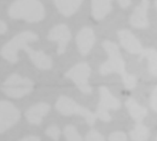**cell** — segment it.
<instances>
[{"label":"cell","mask_w":157,"mask_h":141,"mask_svg":"<svg viewBox=\"0 0 157 141\" xmlns=\"http://www.w3.org/2000/svg\"><path fill=\"white\" fill-rule=\"evenodd\" d=\"M130 137L134 141H146L150 137V130L145 126L138 123L131 131Z\"/></svg>","instance_id":"19"},{"label":"cell","mask_w":157,"mask_h":141,"mask_svg":"<svg viewBox=\"0 0 157 141\" xmlns=\"http://www.w3.org/2000/svg\"><path fill=\"white\" fill-rule=\"evenodd\" d=\"M109 141H127V136L125 133L121 132V131H117V132H113L112 134L109 135Z\"/></svg>","instance_id":"24"},{"label":"cell","mask_w":157,"mask_h":141,"mask_svg":"<svg viewBox=\"0 0 157 141\" xmlns=\"http://www.w3.org/2000/svg\"><path fill=\"white\" fill-rule=\"evenodd\" d=\"M119 39L121 46L129 52L133 54L142 53L144 48L139 39L128 29H121L118 32Z\"/></svg>","instance_id":"11"},{"label":"cell","mask_w":157,"mask_h":141,"mask_svg":"<svg viewBox=\"0 0 157 141\" xmlns=\"http://www.w3.org/2000/svg\"><path fill=\"white\" fill-rule=\"evenodd\" d=\"M90 73V66L86 62H79L65 73V77L72 80L82 93L88 95L92 93V87L88 83Z\"/></svg>","instance_id":"6"},{"label":"cell","mask_w":157,"mask_h":141,"mask_svg":"<svg viewBox=\"0 0 157 141\" xmlns=\"http://www.w3.org/2000/svg\"><path fill=\"white\" fill-rule=\"evenodd\" d=\"M39 39V37L36 33L32 31H23L17 34L9 41H7L1 49V56L6 60L8 62L15 64L18 61L17 53L20 50L23 49L25 45H28L29 42H34Z\"/></svg>","instance_id":"2"},{"label":"cell","mask_w":157,"mask_h":141,"mask_svg":"<svg viewBox=\"0 0 157 141\" xmlns=\"http://www.w3.org/2000/svg\"><path fill=\"white\" fill-rule=\"evenodd\" d=\"M126 106H127L128 111H129L130 115L132 116V117L138 123L142 122L143 119L146 117V115L148 113V111L145 107L140 106L132 98H129L126 101Z\"/></svg>","instance_id":"17"},{"label":"cell","mask_w":157,"mask_h":141,"mask_svg":"<svg viewBox=\"0 0 157 141\" xmlns=\"http://www.w3.org/2000/svg\"><path fill=\"white\" fill-rule=\"evenodd\" d=\"M86 141H105L104 137L99 133L98 132L97 130H90L87 134H86Z\"/></svg>","instance_id":"23"},{"label":"cell","mask_w":157,"mask_h":141,"mask_svg":"<svg viewBox=\"0 0 157 141\" xmlns=\"http://www.w3.org/2000/svg\"><path fill=\"white\" fill-rule=\"evenodd\" d=\"M20 118V111L9 101L0 100V134L14 127Z\"/></svg>","instance_id":"8"},{"label":"cell","mask_w":157,"mask_h":141,"mask_svg":"<svg viewBox=\"0 0 157 141\" xmlns=\"http://www.w3.org/2000/svg\"><path fill=\"white\" fill-rule=\"evenodd\" d=\"M151 107L157 112V86L154 89L151 96Z\"/></svg>","instance_id":"25"},{"label":"cell","mask_w":157,"mask_h":141,"mask_svg":"<svg viewBox=\"0 0 157 141\" xmlns=\"http://www.w3.org/2000/svg\"><path fill=\"white\" fill-rule=\"evenodd\" d=\"M141 55L142 58H146L148 60L149 72L153 75L157 76V50L153 48L144 49Z\"/></svg>","instance_id":"18"},{"label":"cell","mask_w":157,"mask_h":141,"mask_svg":"<svg viewBox=\"0 0 157 141\" xmlns=\"http://www.w3.org/2000/svg\"><path fill=\"white\" fill-rule=\"evenodd\" d=\"M56 110L63 116L70 117V116H80L86 119L88 125L93 126L97 119V115L89 111L88 109L81 106L73 99L67 96H60L55 104Z\"/></svg>","instance_id":"5"},{"label":"cell","mask_w":157,"mask_h":141,"mask_svg":"<svg viewBox=\"0 0 157 141\" xmlns=\"http://www.w3.org/2000/svg\"><path fill=\"white\" fill-rule=\"evenodd\" d=\"M75 41L79 52L82 55H86L91 50L96 41L94 30L88 27L83 28L78 32L75 38Z\"/></svg>","instance_id":"10"},{"label":"cell","mask_w":157,"mask_h":141,"mask_svg":"<svg viewBox=\"0 0 157 141\" xmlns=\"http://www.w3.org/2000/svg\"><path fill=\"white\" fill-rule=\"evenodd\" d=\"M82 2L83 0H54L59 12L66 17L75 14L80 7Z\"/></svg>","instance_id":"16"},{"label":"cell","mask_w":157,"mask_h":141,"mask_svg":"<svg viewBox=\"0 0 157 141\" xmlns=\"http://www.w3.org/2000/svg\"><path fill=\"white\" fill-rule=\"evenodd\" d=\"M45 134L47 137H49L51 139L54 141L59 140L60 136H61V130L59 129L58 127L56 126H50L46 128Z\"/></svg>","instance_id":"21"},{"label":"cell","mask_w":157,"mask_h":141,"mask_svg":"<svg viewBox=\"0 0 157 141\" xmlns=\"http://www.w3.org/2000/svg\"><path fill=\"white\" fill-rule=\"evenodd\" d=\"M156 140H157V139H156Z\"/></svg>","instance_id":"30"},{"label":"cell","mask_w":157,"mask_h":141,"mask_svg":"<svg viewBox=\"0 0 157 141\" xmlns=\"http://www.w3.org/2000/svg\"><path fill=\"white\" fill-rule=\"evenodd\" d=\"M99 95L100 101L98 103L96 115L99 119L105 122H109L111 120V117L109 114V110L119 109L121 107V102L118 98L111 95V93L106 86H101L99 88Z\"/></svg>","instance_id":"7"},{"label":"cell","mask_w":157,"mask_h":141,"mask_svg":"<svg viewBox=\"0 0 157 141\" xmlns=\"http://www.w3.org/2000/svg\"><path fill=\"white\" fill-rule=\"evenodd\" d=\"M121 7H127L131 5V0H117Z\"/></svg>","instance_id":"28"},{"label":"cell","mask_w":157,"mask_h":141,"mask_svg":"<svg viewBox=\"0 0 157 141\" xmlns=\"http://www.w3.org/2000/svg\"><path fill=\"white\" fill-rule=\"evenodd\" d=\"M51 110L50 105L47 103H38L31 106L25 112V117L30 125H40L44 117L48 115Z\"/></svg>","instance_id":"12"},{"label":"cell","mask_w":157,"mask_h":141,"mask_svg":"<svg viewBox=\"0 0 157 141\" xmlns=\"http://www.w3.org/2000/svg\"><path fill=\"white\" fill-rule=\"evenodd\" d=\"M34 89V83L28 77L14 73L8 76L1 85L3 93L13 99H19L29 95Z\"/></svg>","instance_id":"3"},{"label":"cell","mask_w":157,"mask_h":141,"mask_svg":"<svg viewBox=\"0 0 157 141\" xmlns=\"http://www.w3.org/2000/svg\"><path fill=\"white\" fill-rule=\"evenodd\" d=\"M122 79H123V83L126 86L127 89H133L136 87V84H137V78L136 76L132 75V74H128L126 73L124 76H122Z\"/></svg>","instance_id":"22"},{"label":"cell","mask_w":157,"mask_h":141,"mask_svg":"<svg viewBox=\"0 0 157 141\" xmlns=\"http://www.w3.org/2000/svg\"><path fill=\"white\" fill-rule=\"evenodd\" d=\"M8 15L14 19H23L34 23L45 17V9L39 0H16L8 9Z\"/></svg>","instance_id":"1"},{"label":"cell","mask_w":157,"mask_h":141,"mask_svg":"<svg viewBox=\"0 0 157 141\" xmlns=\"http://www.w3.org/2000/svg\"><path fill=\"white\" fill-rule=\"evenodd\" d=\"M48 39L50 41L57 42V54L61 55L65 52L67 45L71 39V32L68 27L64 24H60L53 27L48 34Z\"/></svg>","instance_id":"9"},{"label":"cell","mask_w":157,"mask_h":141,"mask_svg":"<svg viewBox=\"0 0 157 141\" xmlns=\"http://www.w3.org/2000/svg\"><path fill=\"white\" fill-rule=\"evenodd\" d=\"M103 47L109 54V60L102 63L99 68V72L102 75L117 72L124 76L127 73L125 69V61L122 59L118 45L110 40H105L103 42Z\"/></svg>","instance_id":"4"},{"label":"cell","mask_w":157,"mask_h":141,"mask_svg":"<svg viewBox=\"0 0 157 141\" xmlns=\"http://www.w3.org/2000/svg\"><path fill=\"white\" fill-rule=\"evenodd\" d=\"M155 7H156V9H157V0H155Z\"/></svg>","instance_id":"29"},{"label":"cell","mask_w":157,"mask_h":141,"mask_svg":"<svg viewBox=\"0 0 157 141\" xmlns=\"http://www.w3.org/2000/svg\"><path fill=\"white\" fill-rule=\"evenodd\" d=\"M19 141H40V139L38 137V136H27V137H24L23 139H21Z\"/></svg>","instance_id":"26"},{"label":"cell","mask_w":157,"mask_h":141,"mask_svg":"<svg viewBox=\"0 0 157 141\" xmlns=\"http://www.w3.org/2000/svg\"><path fill=\"white\" fill-rule=\"evenodd\" d=\"M22 50L28 53L29 60L38 69L50 70L52 67V58L46 53H44L42 50H34L28 45H25Z\"/></svg>","instance_id":"13"},{"label":"cell","mask_w":157,"mask_h":141,"mask_svg":"<svg viewBox=\"0 0 157 141\" xmlns=\"http://www.w3.org/2000/svg\"><path fill=\"white\" fill-rule=\"evenodd\" d=\"M7 31V25L3 20H0V35L5 34Z\"/></svg>","instance_id":"27"},{"label":"cell","mask_w":157,"mask_h":141,"mask_svg":"<svg viewBox=\"0 0 157 141\" xmlns=\"http://www.w3.org/2000/svg\"><path fill=\"white\" fill-rule=\"evenodd\" d=\"M63 135L66 141H82V137L74 126H66L63 129Z\"/></svg>","instance_id":"20"},{"label":"cell","mask_w":157,"mask_h":141,"mask_svg":"<svg viewBox=\"0 0 157 141\" xmlns=\"http://www.w3.org/2000/svg\"><path fill=\"white\" fill-rule=\"evenodd\" d=\"M112 0H91L92 15L96 20H101L111 11Z\"/></svg>","instance_id":"15"},{"label":"cell","mask_w":157,"mask_h":141,"mask_svg":"<svg viewBox=\"0 0 157 141\" xmlns=\"http://www.w3.org/2000/svg\"><path fill=\"white\" fill-rule=\"evenodd\" d=\"M149 8V1L142 0L140 5H138L132 17H131V24L136 28H145L149 26V20L147 17V11Z\"/></svg>","instance_id":"14"}]
</instances>
